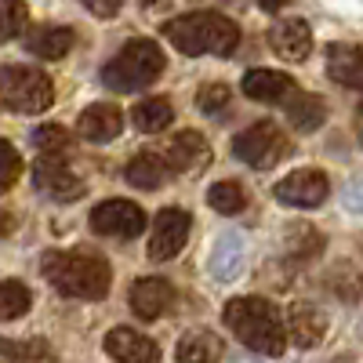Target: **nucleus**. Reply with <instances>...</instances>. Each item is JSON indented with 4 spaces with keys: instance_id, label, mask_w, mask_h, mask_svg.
I'll return each instance as SVG.
<instances>
[{
    "instance_id": "1",
    "label": "nucleus",
    "mask_w": 363,
    "mask_h": 363,
    "mask_svg": "<svg viewBox=\"0 0 363 363\" xmlns=\"http://www.w3.org/2000/svg\"><path fill=\"white\" fill-rule=\"evenodd\" d=\"M40 269H44L48 284L66 298L99 301L109 294V284H113L106 258L95 251H48Z\"/></svg>"
},
{
    "instance_id": "2",
    "label": "nucleus",
    "mask_w": 363,
    "mask_h": 363,
    "mask_svg": "<svg viewBox=\"0 0 363 363\" xmlns=\"http://www.w3.org/2000/svg\"><path fill=\"white\" fill-rule=\"evenodd\" d=\"M222 320L233 335L258 356H280L287 349V327L280 320V309L265 298H255V294L233 298L222 313Z\"/></svg>"
},
{
    "instance_id": "3",
    "label": "nucleus",
    "mask_w": 363,
    "mask_h": 363,
    "mask_svg": "<svg viewBox=\"0 0 363 363\" xmlns=\"http://www.w3.org/2000/svg\"><path fill=\"white\" fill-rule=\"evenodd\" d=\"M164 37L182 51V55H233L240 48V26L225 15L215 11H193V15H178L164 26Z\"/></svg>"
},
{
    "instance_id": "4",
    "label": "nucleus",
    "mask_w": 363,
    "mask_h": 363,
    "mask_svg": "<svg viewBox=\"0 0 363 363\" xmlns=\"http://www.w3.org/2000/svg\"><path fill=\"white\" fill-rule=\"evenodd\" d=\"M164 66H167V58H164L160 44L138 37V40H128L102 66V80L113 91H142L164 73Z\"/></svg>"
},
{
    "instance_id": "5",
    "label": "nucleus",
    "mask_w": 363,
    "mask_h": 363,
    "mask_svg": "<svg viewBox=\"0 0 363 363\" xmlns=\"http://www.w3.org/2000/svg\"><path fill=\"white\" fill-rule=\"evenodd\" d=\"M0 102L15 113H44L55 102V87L48 73L29 69V66H0Z\"/></svg>"
},
{
    "instance_id": "6",
    "label": "nucleus",
    "mask_w": 363,
    "mask_h": 363,
    "mask_svg": "<svg viewBox=\"0 0 363 363\" xmlns=\"http://www.w3.org/2000/svg\"><path fill=\"white\" fill-rule=\"evenodd\" d=\"M233 153L236 160H244L255 171H269L291 153V138L272 120H258V124H251L247 131H240L233 138Z\"/></svg>"
},
{
    "instance_id": "7",
    "label": "nucleus",
    "mask_w": 363,
    "mask_h": 363,
    "mask_svg": "<svg viewBox=\"0 0 363 363\" xmlns=\"http://www.w3.org/2000/svg\"><path fill=\"white\" fill-rule=\"evenodd\" d=\"M189 229H193V218L189 211L182 207H164L160 215L153 218V233H149V262H171L182 255V247H186L189 240Z\"/></svg>"
},
{
    "instance_id": "8",
    "label": "nucleus",
    "mask_w": 363,
    "mask_h": 363,
    "mask_svg": "<svg viewBox=\"0 0 363 363\" xmlns=\"http://www.w3.org/2000/svg\"><path fill=\"white\" fill-rule=\"evenodd\" d=\"M91 229L99 236H120L131 240L145 229V211L131 200H106L91 211Z\"/></svg>"
},
{
    "instance_id": "9",
    "label": "nucleus",
    "mask_w": 363,
    "mask_h": 363,
    "mask_svg": "<svg viewBox=\"0 0 363 363\" xmlns=\"http://www.w3.org/2000/svg\"><path fill=\"white\" fill-rule=\"evenodd\" d=\"M330 193V182L323 171L316 167H301V171H291L287 178L277 182V200L287 203V207H301V211H309V207H320Z\"/></svg>"
},
{
    "instance_id": "10",
    "label": "nucleus",
    "mask_w": 363,
    "mask_h": 363,
    "mask_svg": "<svg viewBox=\"0 0 363 363\" xmlns=\"http://www.w3.org/2000/svg\"><path fill=\"white\" fill-rule=\"evenodd\" d=\"M33 186L48 196V200H58V203H73L84 196V182L77 171L66 167V160H58V157H44L37 160L33 167Z\"/></svg>"
},
{
    "instance_id": "11",
    "label": "nucleus",
    "mask_w": 363,
    "mask_h": 363,
    "mask_svg": "<svg viewBox=\"0 0 363 363\" xmlns=\"http://www.w3.org/2000/svg\"><path fill=\"white\" fill-rule=\"evenodd\" d=\"M164 167H167V174L174 171V174H196L207 160H211V145H207V138L200 135V131H193V128H186V131H178L167 145H164Z\"/></svg>"
},
{
    "instance_id": "12",
    "label": "nucleus",
    "mask_w": 363,
    "mask_h": 363,
    "mask_svg": "<svg viewBox=\"0 0 363 363\" xmlns=\"http://www.w3.org/2000/svg\"><path fill=\"white\" fill-rule=\"evenodd\" d=\"M269 48L277 51L284 62H306L313 51V29L306 18H280L269 29Z\"/></svg>"
},
{
    "instance_id": "13",
    "label": "nucleus",
    "mask_w": 363,
    "mask_h": 363,
    "mask_svg": "<svg viewBox=\"0 0 363 363\" xmlns=\"http://www.w3.org/2000/svg\"><path fill=\"white\" fill-rule=\"evenodd\" d=\"M106 352L116 363H160V349L135 327H113L106 335Z\"/></svg>"
},
{
    "instance_id": "14",
    "label": "nucleus",
    "mask_w": 363,
    "mask_h": 363,
    "mask_svg": "<svg viewBox=\"0 0 363 363\" xmlns=\"http://www.w3.org/2000/svg\"><path fill=\"white\" fill-rule=\"evenodd\" d=\"M174 306V287L164 277H142L131 287V309L138 320H160Z\"/></svg>"
},
{
    "instance_id": "15",
    "label": "nucleus",
    "mask_w": 363,
    "mask_h": 363,
    "mask_svg": "<svg viewBox=\"0 0 363 363\" xmlns=\"http://www.w3.org/2000/svg\"><path fill=\"white\" fill-rule=\"evenodd\" d=\"M287 338L298 345V349H316L327 335V316L309 306V301H298V306H291V316H287Z\"/></svg>"
},
{
    "instance_id": "16",
    "label": "nucleus",
    "mask_w": 363,
    "mask_h": 363,
    "mask_svg": "<svg viewBox=\"0 0 363 363\" xmlns=\"http://www.w3.org/2000/svg\"><path fill=\"white\" fill-rule=\"evenodd\" d=\"M120 128H124V116H120V109L109 106V102H95L91 109H84L80 120H77V135L87 138V142H95V145L113 142L120 135Z\"/></svg>"
},
{
    "instance_id": "17",
    "label": "nucleus",
    "mask_w": 363,
    "mask_h": 363,
    "mask_svg": "<svg viewBox=\"0 0 363 363\" xmlns=\"http://www.w3.org/2000/svg\"><path fill=\"white\" fill-rule=\"evenodd\" d=\"M327 73L342 87L363 91V48H356V44H330L327 48Z\"/></svg>"
},
{
    "instance_id": "18",
    "label": "nucleus",
    "mask_w": 363,
    "mask_h": 363,
    "mask_svg": "<svg viewBox=\"0 0 363 363\" xmlns=\"http://www.w3.org/2000/svg\"><path fill=\"white\" fill-rule=\"evenodd\" d=\"M244 258H247V244L240 233H222L215 240V251H211V277L229 284L240 277V269H244Z\"/></svg>"
},
{
    "instance_id": "19",
    "label": "nucleus",
    "mask_w": 363,
    "mask_h": 363,
    "mask_svg": "<svg viewBox=\"0 0 363 363\" xmlns=\"http://www.w3.org/2000/svg\"><path fill=\"white\" fill-rule=\"evenodd\" d=\"M240 87L255 102H287L294 95V80L280 69H251Z\"/></svg>"
},
{
    "instance_id": "20",
    "label": "nucleus",
    "mask_w": 363,
    "mask_h": 363,
    "mask_svg": "<svg viewBox=\"0 0 363 363\" xmlns=\"http://www.w3.org/2000/svg\"><path fill=\"white\" fill-rule=\"evenodd\" d=\"M73 40H77V33H73L69 26H40V29H33V33L26 37V48H29V55L55 62V58H66L69 55Z\"/></svg>"
},
{
    "instance_id": "21",
    "label": "nucleus",
    "mask_w": 363,
    "mask_h": 363,
    "mask_svg": "<svg viewBox=\"0 0 363 363\" xmlns=\"http://www.w3.org/2000/svg\"><path fill=\"white\" fill-rule=\"evenodd\" d=\"M131 124L142 131V135H160L174 124V106L171 99L164 95H153V99H142L135 109H131Z\"/></svg>"
},
{
    "instance_id": "22",
    "label": "nucleus",
    "mask_w": 363,
    "mask_h": 363,
    "mask_svg": "<svg viewBox=\"0 0 363 363\" xmlns=\"http://www.w3.org/2000/svg\"><path fill=\"white\" fill-rule=\"evenodd\" d=\"M174 356H178V363H222L225 345L211 330H189V335H182Z\"/></svg>"
},
{
    "instance_id": "23",
    "label": "nucleus",
    "mask_w": 363,
    "mask_h": 363,
    "mask_svg": "<svg viewBox=\"0 0 363 363\" xmlns=\"http://www.w3.org/2000/svg\"><path fill=\"white\" fill-rule=\"evenodd\" d=\"M284 247H287V255L298 258V262H313V258H320V251H323V233L313 229L309 222H294V225L284 229Z\"/></svg>"
},
{
    "instance_id": "24",
    "label": "nucleus",
    "mask_w": 363,
    "mask_h": 363,
    "mask_svg": "<svg viewBox=\"0 0 363 363\" xmlns=\"http://www.w3.org/2000/svg\"><path fill=\"white\" fill-rule=\"evenodd\" d=\"M287 120H291V128H298V131H316V128H323V120H327V102L320 95H291Z\"/></svg>"
},
{
    "instance_id": "25",
    "label": "nucleus",
    "mask_w": 363,
    "mask_h": 363,
    "mask_svg": "<svg viewBox=\"0 0 363 363\" xmlns=\"http://www.w3.org/2000/svg\"><path fill=\"white\" fill-rule=\"evenodd\" d=\"M323 287L330 294H338L342 301H359L363 294V277H359V269L352 262H335L327 269V277H323Z\"/></svg>"
},
{
    "instance_id": "26",
    "label": "nucleus",
    "mask_w": 363,
    "mask_h": 363,
    "mask_svg": "<svg viewBox=\"0 0 363 363\" xmlns=\"http://www.w3.org/2000/svg\"><path fill=\"white\" fill-rule=\"evenodd\" d=\"M0 356L8 363H55V349L44 338H26V342L0 338Z\"/></svg>"
},
{
    "instance_id": "27",
    "label": "nucleus",
    "mask_w": 363,
    "mask_h": 363,
    "mask_svg": "<svg viewBox=\"0 0 363 363\" xmlns=\"http://www.w3.org/2000/svg\"><path fill=\"white\" fill-rule=\"evenodd\" d=\"M128 182L135 189H157L160 182L167 178V167H164V160L160 157H153V153H138L131 164H128Z\"/></svg>"
},
{
    "instance_id": "28",
    "label": "nucleus",
    "mask_w": 363,
    "mask_h": 363,
    "mask_svg": "<svg viewBox=\"0 0 363 363\" xmlns=\"http://www.w3.org/2000/svg\"><path fill=\"white\" fill-rule=\"evenodd\" d=\"M29 306H33V294H29L26 284H18V280H0V323L26 316Z\"/></svg>"
},
{
    "instance_id": "29",
    "label": "nucleus",
    "mask_w": 363,
    "mask_h": 363,
    "mask_svg": "<svg viewBox=\"0 0 363 363\" xmlns=\"http://www.w3.org/2000/svg\"><path fill=\"white\" fill-rule=\"evenodd\" d=\"M207 203L222 211V215H240V211L247 207V193L240 182H215V186L207 189Z\"/></svg>"
},
{
    "instance_id": "30",
    "label": "nucleus",
    "mask_w": 363,
    "mask_h": 363,
    "mask_svg": "<svg viewBox=\"0 0 363 363\" xmlns=\"http://www.w3.org/2000/svg\"><path fill=\"white\" fill-rule=\"evenodd\" d=\"M33 145L44 157H66L73 149V131H66L62 124H40L33 131Z\"/></svg>"
},
{
    "instance_id": "31",
    "label": "nucleus",
    "mask_w": 363,
    "mask_h": 363,
    "mask_svg": "<svg viewBox=\"0 0 363 363\" xmlns=\"http://www.w3.org/2000/svg\"><path fill=\"white\" fill-rule=\"evenodd\" d=\"M26 22H29V11H26L22 0H0V44L22 37Z\"/></svg>"
},
{
    "instance_id": "32",
    "label": "nucleus",
    "mask_w": 363,
    "mask_h": 363,
    "mask_svg": "<svg viewBox=\"0 0 363 363\" xmlns=\"http://www.w3.org/2000/svg\"><path fill=\"white\" fill-rule=\"evenodd\" d=\"M22 174V160H18V149L11 142L0 138V193H8Z\"/></svg>"
},
{
    "instance_id": "33",
    "label": "nucleus",
    "mask_w": 363,
    "mask_h": 363,
    "mask_svg": "<svg viewBox=\"0 0 363 363\" xmlns=\"http://www.w3.org/2000/svg\"><path fill=\"white\" fill-rule=\"evenodd\" d=\"M229 99H233V91H229L225 84H203V87L196 91V106H200L203 113H222V109L229 106Z\"/></svg>"
},
{
    "instance_id": "34",
    "label": "nucleus",
    "mask_w": 363,
    "mask_h": 363,
    "mask_svg": "<svg viewBox=\"0 0 363 363\" xmlns=\"http://www.w3.org/2000/svg\"><path fill=\"white\" fill-rule=\"evenodd\" d=\"M80 4L95 15V18H113L120 8H124V0H80Z\"/></svg>"
},
{
    "instance_id": "35",
    "label": "nucleus",
    "mask_w": 363,
    "mask_h": 363,
    "mask_svg": "<svg viewBox=\"0 0 363 363\" xmlns=\"http://www.w3.org/2000/svg\"><path fill=\"white\" fill-rule=\"evenodd\" d=\"M342 200H345V207H349V211L363 215V178L349 182V186H345V193H342Z\"/></svg>"
},
{
    "instance_id": "36",
    "label": "nucleus",
    "mask_w": 363,
    "mask_h": 363,
    "mask_svg": "<svg viewBox=\"0 0 363 363\" xmlns=\"http://www.w3.org/2000/svg\"><path fill=\"white\" fill-rule=\"evenodd\" d=\"M255 4H258L262 11H269V15H272V11H280V8H287L291 0H255Z\"/></svg>"
},
{
    "instance_id": "37",
    "label": "nucleus",
    "mask_w": 363,
    "mask_h": 363,
    "mask_svg": "<svg viewBox=\"0 0 363 363\" xmlns=\"http://www.w3.org/2000/svg\"><path fill=\"white\" fill-rule=\"evenodd\" d=\"M15 229V218H11V211H4V207H0V236H8Z\"/></svg>"
},
{
    "instance_id": "38",
    "label": "nucleus",
    "mask_w": 363,
    "mask_h": 363,
    "mask_svg": "<svg viewBox=\"0 0 363 363\" xmlns=\"http://www.w3.org/2000/svg\"><path fill=\"white\" fill-rule=\"evenodd\" d=\"M356 135H359V142H363V109L356 113Z\"/></svg>"
},
{
    "instance_id": "39",
    "label": "nucleus",
    "mask_w": 363,
    "mask_h": 363,
    "mask_svg": "<svg viewBox=\"0 0 363 363\" xmlns=\"http://www.w3.org/2000/svg\"><path fill=\"white\" fill-rule=\"evenodd\" d=\"M153 4H164V0H142V8H145V11L153 8Z\"/></svg>"
}]
</instances>
